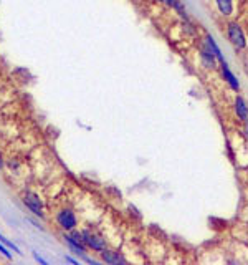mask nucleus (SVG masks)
<instances>
[{
    "label": "nucleus",
    "instance_id": "obj_1",
    "mask_svg": "<svg viewBox=\"0 0 248 265\" xmlns=\"http://www.w3.org/2000/svg\"><path fill=\"white\" fill-rule=\"evenodd\" d=\"M225 32H227L228 43H230V45L235 48V50L243 52L248 47L247 35H245V32H243V28H242V25L238 22H235V20L227 22Z\"/></svg>",
    "mask_w": 248,
    "mask_h": 265
},
{
    "label": "nucleus",
    "instance_id": "obj_2",
    "mask_svg": "<svg viewBox=\"0 0 248 265\" xmlns=\"http://www.w3.org/2000/svg\"><path fill=\"white\" fill-rule=\"evenodd\" d=\"M197 48H198V62H200V66L207 71H213L218 68V60L217 57L213 55V52L207 47V43L203 38H198L197 42Z\"/></svg>",
    "mask_w": 248,
    "mask_h": 265
},
{
    "label": "nucleus",
    "instance_id": "obj_3",
    "mask_svg": "<svg viewBox=\"0 0 248 265\" xmlns=\"http://www.w3.org/2000/svg\"><path fill=\"white\" fill-rule=\"evenodd\" d=\"M55 222H57V225L63 230V232H69V230L76 229L78 217H76V214H74L73 209L62 207V209L57 210V214H55Z\"/></svg>",
    "mask_w": 248,
    "mask_h": 265
},
{
    "label": "nucleus",
    "instance_id": "obj_4",
    "mask_svg": "<svg viewBox=\"0 0 248 265\" xmlns=\"http://www.w3.org/2000/svg\"><path fill=\"white\" fill-rule=\"evenodd\" d=\"M81 237H83L84 245H86L88 249L94 250V252H98V254L101 252L103 249L108 247V242H106V239H104V235H101L99 232H96V230H93L89 227L81 230Z\"/></svg>",
    "mask_w": 248,
    "mask_h": 265
},
{
    "label": "nucleus",
    "instance_id": "obj_5",
    "mask_svg": "<svg viewBox=\"0 0 248 265\" xmlns=\"http://www.w3.org/2000/svg\"><path fill=\"white\" fill-rule=\"evenodd\" d=\"M22 202L25 204V207H27L30 212H33L35 215H38V217H45L43 200L37 193H33V191H25L22 196Z\"/></svg>",
    "mask_w": 248,
    "mask_h": 265
},
{
    "label": "nucleus",
    "instance_id": "obj_6",
    "mask_svg": "<svg viewBox=\"0 0 248 265\" xmlns=\"http://www.w3.org/2000/svg\"><path fill=\"white\" fill-rule=\"evenodd\" d=\"M63 239H64V242L69 245V249H71L74 254H78V255H86L88 247H86V245H84V242H83L81 230L73 229V230H69V232H64V234H63Z\"/></svg>",
    "mask_w": 248,
    "mask_h": 265
},
{
    "label": "nucleus",
    "instance_id": "obj_7",
    "mask_svg": "<svg viewBox=\"0 0 248 265\" xmlns=\"http://www.w3.org/2000/svg\"><path fill=\"white\" fill-rule=\"evenodd\" d=\"M218 68H220L222 78H223V80H225L227 85L230 86V90H232V91H235V93H240V90H242L240 80H238L235 73L232 71V68H230V65H228V62L225 60V62L218 63Z\"/></svg>",
    "mask_w": 248,
    "mask_h": 265
},
{
    "label": "nucleus",
    "instance_id": "obj_8",
    "mask_svg": "<svg viewBox=\"0 0 248 265\" xmlns=\"http://www.w3.org/2000/svg\"><path fill=\"white\" fill-rule=\"evenodd\" d=\"M233 111H235V116L238 118V121L242 123H248V105L245 101V98H243L242 95L235 96V100H233Z\"/></svg>",
    "mask_w": 248,
    "mask_h": 265
},
{
    "label": "nucleus",
    "instance_id": "obj_9",
    "mask_svg": "<svg viewBox=\"0 0 248 265\" xmlns=\"http://www.w3.org/2000/svg\"><path fill=\"white\" fill-rule=\"evenodd\" d=\"M99 257H101V262L108 264V265H119V264H126V259L123 257V254H119L118 250L113 249H103L99 252Z\"/></svg>",
    "mask_w": 248,
    "mask_h": 265
},
{
    "label": "nucleus",
    "instance_id": "obj_10",
    "mask_svg": "<svg viewBox=\"0 0 248 265\" xmlns=\"http://www.w3.org/2000/svg\"><path fill=\"white\" fill-rule=\"evenodd\" d=\"M215 7L218 13L223 18H228L233 15V10H235V5H233V0H215Z\"/></svg>",
    "mask_w": 248,
    "mask_h": 265
},
{
    "label": "nucleus",
    "instance_id": "obj_11",
    "mask_svg": "<svg viewBox=\"0 0 248 265\" xmlns=\"http://www.w3.org/2000/svg\"><path fill=\"white\" fill-rule=\"evenodd\" d=\"M203 40H205L207 47L213 52V55L217 57L218 63L225 62V57H223V53H222V50H220V47H218V43L215 42V38H213V37L210 35V33H205V35H203Z\"/></svg>",
    "mask_w": 248,
    "mask_h": 265
},
{
    "label": "nucleus",
    "instance_id": "obj_12",
    "mask_svg": "<svg viewBox=\"0 0 248 265\" xmlns=\"http://www.w3.org/2000/svg\"><path fill=\"white\" fill-rule=\"evenodd\" d=\"M172 10L177 13L179 17L182 18V20H188V13H187V8H186V5L181 2V0H174V3H172Z\"/></svg>",
    "mask_w": 248,
    "mask_h": 265
},
{
    "label": "nucleus",
    "instance_id": "obj_13",
    "mask_svg": "<svg viewBox=\"0 0 248 265\" xmlns=\"http://www.w3.org/2000/svg\"><path fill=\"white\" fill-rule=\"evenodd\" d=\"M0 242H3L5 245H7L8 249H13V252H17V254H22V252H20V249L17 247V245H15V244H12V242H10V240H7V239H5L2 234H0Z\"/></svg>",
    "mask_w": 248,
    "mask_h": 265
},
{
    "label": "nucleus",
    "instance_id": "obj_14",
    "mask_svg": "<svg viewBox=\"0 0 248 265\" xmlns=\"http://www.w3.org/2000/svg\"><path fill=\"white\" fill-rule=\"evenodd\" d=\"M242 136H243V139H245V143L248 144V123H243V126H242Z\"/></svg>",
    "mask_w": 248,
    "mask_h": 265
},
{
    "label": "nucleus",
    "instance_id": "obj_15",
    "mask_svg": "<svg viewBox=\"0 0 248 265\" xmlns=\"http://www.w3.org/2000/svg\"><path fill=\"white\" fill-rule=\"evenodd\" d=\"M0 254H2L3 257H7V259H12V254H10L8 249L5 247V245H2V244H0Z\"/></svg>",
    "mask_w": 248,
    "mask_h": 265
},
{
    "label": "nucleus",
    "instance_id": "obj_16",
    "mask_svg": "<svg viewBox=\"0 0 248 265\" xmlns=\"http://www.w3.org/2000/svg\"><path fill=\"white\" fill-rule=\"evenodd\" d=\"M154 2H157V3H161V5H166L169 8H172L174 0H154Z\"/></svg>",
    "mask_w": 248,
    "mask_h": 265
},
{
    "label": "nucleus",
    "instance_id": "obj_17",
    "mask_svg": "<svg viewBox=\"0 0 248 265\" xmlns=\"http://www.w3.org/2000/svg\"><path fill=\"white\" fill-rule=\"evenodd\" d=\"M66 260H68V262L74 264V265H78V264H79V262H76V260H74V259H71V257H66Z\"/></svg>",
    "mask_w": 248,
    "mask_h": 265
},
{
    "label": "nucleus",
    "instance_id": "obj_18",
    "mask_svg": "<svg viewBox=\"0 0 248 265\" xmlns=\"http://www.w3.org/2000/svg\"><path fill=\"white\" fill-rule=\"evenodd\" d=\"M0 164H2V161H0Z\"/></svg>",
    "mask_w": 248,
    "mask_h": 265
}]
</instances>
